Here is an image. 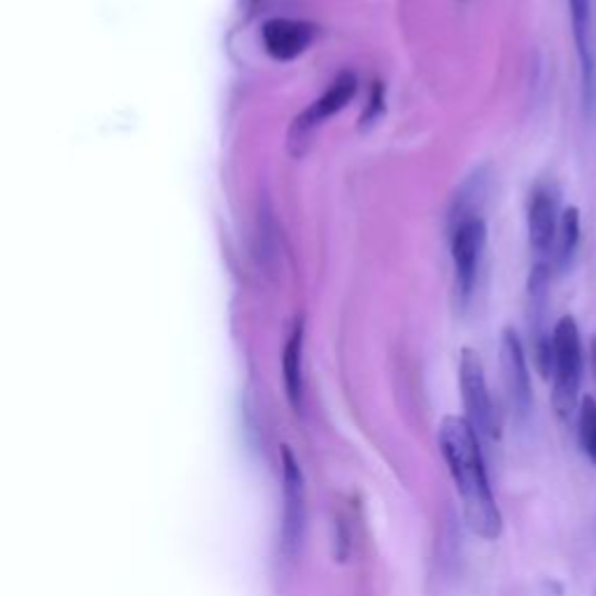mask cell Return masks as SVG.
<instances>
[{
    "label": "cell",
    "instance_id": "cell-9",
    "mask_svg": "<svg viewBox=\"0 0 596 596\" xmlns=\"http://www.w3.org/2000/svg\"><path fill=\"white\" fill-rule=\"evenodd\" d=\"M315 35V26L308 21L275 17L261 26V45L275 61H294L308 52Z\"/></svg>",
    "mask_w": 596,
    "mask_h": 596
},
{
    "label": "cell",
    "instance_id": "cell-13",
    "mask_svg": "<svg viewBox=\"0 0 596 596\" xmlns=\"http://www.w3.org/2000/svg\"><path fill=\"white\" fill-rule=\"evenodd\" d=\"M578 413V441L580 450L596 466V399L585 396Z\"/></svg>",
    "mask_w": 596,
    "mask_h": 596
},
{
    "label": "cell",
    "instance_id": "cell-6",
    "mask_svg": "<svg viewBox=\"0 0 596 596\" xmlns=\"http://www.w3.org/2000/svg\"><path fill=\"white\" fill-rule=\"evenodd\" d=\"M562 191L555 182H538L529 194L527 231L529 245L538 257H548L555 247L559 222H562Z\"/></svg>",
    "mask_w": 596,
    "mask_h": 596
},
{
    "label": "cell",
    "instance_id": "cell-2",
    "mask_svg": "<svg viewBox=\"0 0 596 596\" xmlns=\"http://www.w3.org/2000/svg\"><path fill=\"white\" fill-rule=\"evenodd\" d=\"M583 368V338L576 317H559L555 324V364H552V408L559 420L569 422L580 406Z\"/></svg>",
    "mask_w": 596,
    "mask_h": 596
},
{
    "label": "cell",
    "instance_id": "cell-14",
    "mask_svg": "<svg viewBox=\"0 0 596 596\" xmlns=\"http://www.w3.org/2000/svg\"><path fill=\"white\" fill-rule=\"evenodd\" d=\"M243 3H245L247 7H252V5H257V3H259V0H243Z\"/></svg>",
    "mask_w": 596,
    "mask_h": 596
},
{
    "label": "cell",
    "instance_id": "cell-8",
    "mask_svg": "<svg viewBox=\"0 0 596 596\" xmlns=\"http://www.w3.org/2000/svg\"><path fill=\"white\" fill-rule=\"evenodd\" d=\"M282 552L292 559L303 538L305 527V487L303 473L294 454L282 452Z\"/></svg>",
    "mask_w": 596,
    "mask_h": 596
},
{
    "label": "cell",
    "instance_id": "cell-10",
    "mask_svg": "<svg viewBox=\"0 0 596 596\" xmlns=\"http://www.w3.org/2000/svg\"><path fill=\"white\" fill-rule=\"evenodd\" d=\"M354 94H357V77L345 70V73H340L336 80L331 82V87L326 89L301 117H296L292 133L294 136L298 133V138H305L312 129H317L319 124L326 122V119L338 115L340 110H345Z\"/></svg>",
    "mask_w": 596,
    "mask_h": 596
},
{
    "label": "cell",
    "instance_id": "cell-3",
    "mask_svg": "<svg viewBox=\"0 0 596 596\" xmlns=\"http://www.w3.org/2000/svg\"><path fill=\"white\" fill-rule=\"evenodd\" d=\"M487 250V222L482 215H471L450 224V252L454 264V292L466 308L478 287L482 257Z\"/></svg>",
    "mask_w": 596,
    "mask_h": 596
},
{
    "label": "cell",
    "instance_id": "cell-4",
    "mask_svg": "<svg viewBox=\"0 0 596 596\" xmlns=\"http://www.w3.org/2000/svg\"><path fill=\"white\" fill-rule=\"evenodd\" d=\"M459 389L464 401L466 420L475 429V434L485 441H496L501 436L499 415H496L492 394H489L485 368L475 350H461L459 359Z\"/></svg>",
    "mask_w": 596,
    "mask_h": 596
},
{
    "label": "cell",
    "instance_id": "cell-1",
    "mask_svg": "<svg viewBox=\"0 0 596 596\" xmlns=\"http://www.w3.org/2000/svg\"><path fill=\"white\" fill-rule=\"evenodd\" d=\"M438 447L452 473L468 527L485 541L499 538L501 513L489 487L480 436L475 434L466 417H445L438 429Z\"/></svg>",
    "mask_w": 596,
    "mask_h": 596
},
{
    "label": "cell",
    "instance_id": "cell-7",
    "mask_svg": "<svg viewBox=\"0 0 596 596\" xmlns=\"http://www.w3.org/2000/svg\"><path fill=\"white\" fill-rule=\"evenodd\" d=\"M501 375L503 387H506L508 403L513 408V413L524 420L529 415L531 403H534V392H531V375L527 354H524L522 340L517 336L513 326L503 329L501 333Z\"/></svg>",
    "mask_w": 596,
    "mask_h": 596
},
{
    "label": "cell",
    "instance_id": "cell-12",
    "mask_svg": "<svg viewBox=\"0 0 596 596\" xmlns=\"http://www.w3.org/2000/svg\"><path fill=\"white\" fill-rule=\"evenodd\" d=\"M282 375H285L287 399L294 408H301L303 403V324L294 326L289 336L285 352H282Z\"/></svg>",
    "mask_w": 596,
    "mask_h": 596
},
{
    "label": "cell",
    "instance_id": "cell-11",
    "mask_svg": "<svg viewBox=\"0 0 596 596\" xmlns=\"http://www.w3.org/2000/svg\"><path fill=\"white\" fill-rule=\"evenodd\" d=\"M580 236H583V229H580V210L576 205H571V208H564L562 212L557 240H555V247H552L550 264H552V271L557 275H566L573 268V261L578 257Z\"/></svg>",
    "mask_w": 596,
    "mask_h": 596
},
{
    "label": "cell",
    "instance_id": "cell-5",
    "mask_svg": "<svg viewBox=\"0 0 596 596\" xmlns=\"http://www.w3.org/2000/svg\"><path fill=\"white\" fill-rule=\"evenodd\" d=\"M571 31L576 42L580 66V98L583 115L590 124H596V47H594V19L592 0H569Z\"/></svg>",
    "mask_w": 596,
    "mask_h": 596
}]
</instances>
